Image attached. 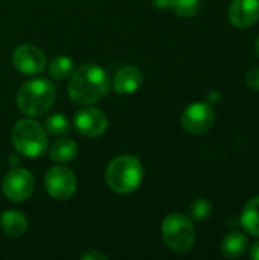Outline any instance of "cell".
I'll use <instances>...</instances> for the list:
<instances>
[{"instance_id":"6da1fadb","label":"cell","mask_w":259,"mask_h":260,"mask_svg":"<svg viewBox=\"0 0 259 260\" xmlns=\"http://www.w3.org/2000/svg\"><path fill=\"white\" fill-rule=\"evenodd\" d=\"M110 90L107 72L96 64H82L76 67L69 79L67 91L70 99L79 105H92L101 101Z\"/></svg>"},{"instance_id":"7a4b0ae2","label":"cell","mask_w":259,"mask_h":260,"mask_svg":"<svg viewBox=\"0 0 259 260\" xmlns=\"http://www.w3.org/2000/svg\"><path fill=\"white\" fill-rule=\"evenodd\" d=\"M55 98L56 91L53 84H50L47 79L37 78L21 84L17 91V105L21 113L37 117L46 114L52 108Z\"/></svg>"},{"instance_id":"3957f363","label":"cell","mask_w":259,"mask_h":260,"mask_svg":"<svg viewBox=\"0 0 259 260\" xmlns=\"http://www.w3.org/2000/svg\"><path fill=\"white\" fill-rule=\"evenodd\" d=\"M143 178V168L139 158L133 155H119L113 158L105 171L108 187L121 195L134 192Z\"/></svg>"},{"instance_id":"277c9868","label":"cell","mask_w":259,"mask_h":260,"mask_svg":"<svg viewBox=\"0 0 259 260\" xmlns=\"http://www.w3.org/2000/svg\"><path fill=\"white\" fill-rule=\"evenodd\" d=\"M11 140L15 151L29 158L43 155L49 146L44 126L34 119L18 120L12 128Z\"/></svg>"},{"instance_id":"5b68a950","label":"cell","mask_w":259,"mask_h":260,"mask_svg":"<svg viewBox=\"0 0 259 260\" xmlns=\"http://www.w3.org/2000/svg\"><path fill=\"white\" fill-rule=\"evenodd\" d=\"M162 238L166 247L179 254L188 253L195 244L194 222L188 215L171 213L162 222Z\"/></svg>"},{"instance_id":"8992f818","label":"cell","mask_w":259,"mask_h":260,"mask_svg":"<svg viewBox=\"0 0 259 260\" xmlns=\"http://www.w3.org/2000/svg\"><path fill=\"white\" fill-rule=\"evenodd\" d=\"M46 192L58 201H66L76 192V177L67 166L58 165L50 168L44 177Z\"/></svg>"},{"instance_id":"52a82bcc","label":"cell","mask_w":259,"mask_h":260,"mask_svg":"<svg viewBox=\"0 0 259 260\" xmlns=\"http://www.w3.org/2000/svg\"><path fill=\"white\" fill-rule=\"evenodd\" d=\"M35 180L27 169L12 168L2 181V190L9 201L23 203L34 193Z\"/></svg>"},{"instance_id":"ba28073f","label":"cell","mask_w":259,"mask_h":260,"mask_svg":"<svg viewBox=\"0 0 259 260\" xmlns=\"http://www.w3.org/2000/svg\"><path fill=\"white\" fill-rule=\"evenodd\" d=\"M215 122V111L209 102H194L182 113L180 123L189 134H205Z\"/></svg>"},{"instance_id":"9c48e42d","label":"cell","mask_w":259,"mask_h":260,"mask_svg":"<svg viewBox=\"0 0 259 260\" xmlns=\"http://www.w3.org/2000/svg\"><path fill=\"white\" fill-rule=\"evenodd\" d=\"M12 64L23 75H38L44 70L47 59L40 47L34 44H21L12 53Z\"/></svg>"},{"instance_id":"30bf717a","label":"cell","mask_w":259,"mask_h":260,"mask_svg":"<svg viewBox=\"0 0 259 260\" xmlns=\"http://www.w3.org/2000/svg\"><path fill=\"white\" fill-rule=\"evenodd\" d=\"M108 119L98 108H84L75 114V128L85 137H99L105 133Z\"/></svg>"},{"instance_id":"8fae6325","label":"cell","mask_w":259,"mask_h":260,"mask_svg":"<svg viewBox=\"0 0 259 260\" xmlns=\"http://www.w3.org/2000/svg\"><path fill=\"white\" fill-rule=\"evenodd\" d=\"M227 17L237 29L252 27L259 20V0H232Z\"/></svg>"},{"instance_id":"7c38bea8","label":"cell","mask_w":259,"mask_h":260,"mask_svg":"<svg viewBox=\"0 0 259 260\" xmlns=\"http://www.w3.org/2000/svg\"><path fill=\"white\" fill-rule=\"evenodd\" d=\"M142 81V72L136 66H127L116 73L113 79V88L119 94H133L140 88Z\"/></svg>"},{"instance_id":"4fadbf2b","label":"cell","mask_w":259,"mask_h":260,"mask_svg":"<svg viewBox=\"0 0 259 260\" xmlns=\"http://www.w3.org/2000/svg\"><path fill=\"white\" fill-rule=\"evenodd\" d=\"M249 250V238L241 232H231L221 241V253L226 259H240Z\"/></svg>"},{"instance_id":"5bb4252c","label":"cell","mask_w":259,"mask_h":260,"mask_svg":"<svg viewBox=\"0 0 259 260\" xmlns=\"http://www.w3.org/2000/svg\"><path fill=\"white\" fill-rule=\"evenodd\" d=\"M2 230L11 238H20L27 230V218L18 210H6L0 216Z\"/></svg>"},{"instance_id":"9a60e30c","label":"cell","mask_w":259,"mask_h":260,"mask_svg":"<svg viewBox=\"0 0 259 260\" xmlns=\"http://www.w3.org/2000/svg\"><path fill=\"white\" fill-rule=\"evenodd\" d=\"M240 224L247 235L259 238V195L246 203L240 216Z\"/></svg>"},{"instance_id":"2e32d148","label":"cell","mask_w":259,"mask_h":260,"mask_svg":"<svg viewBox=\"0 0 259 260\" xmlns=\"http://www.w3.org/2000/svg\"><path fill=\"white\" fill-rule=\"evenodd\" d=\"M153 3L160 9L169 8L179 17L188 18L197 14V11L200 9L202 0H153Z\"/></svg>"},{"instance_id":"e0dca14e","label":"cell","mask_w":259,"mask_h":260,"mask_svg":"<svg viewBox=\"0 0 259 260\" xmlns=\"http://www.w3.org/2000/svg\"><path fill=\"white\" fill-rule=\"evenodd\" d=\"M49 155L55 163H69L78 155V145L72 139H60L52 145Z\"/></svg>"},{"instance_id":"ac0fdd59","label":"cell","mask_w":259,"mask_h":260,"mask_svg":"<svg viewBox=\"0 0 259 260\" xmlns=\"http://www.w3.org/2000/svg\"><path fill=\"white\" fill-rule=\"evenodd\" d=\"M47 72H49V76L55 81L66 79L73 72V61H72V58H69L66 55H60L50 61Z\"/></svg>"},{"instance_id":"d6986e66","label":"cell","mask_w":259,"mask_h":260,"mask_svg":"<svg viewBox=\"0 0 259 260\" xmlns=\"http://www.w3.org/2000/svg\"><path fill=\"white\" fill-rule=\"evenodd\" d=\"M211 215H212V204L206 198H197L188 207V216L192 219V222H203L209 219Z\"/></svg>"},{"instance_id":"ffe728a7","label":"cell","mask_w":259,"mask_h":260,"mask_svg":"<svg viewBox=\"0 0 259 260\" xmlns=\"http://www.w3.org/2000/svg\"><path fill=\"white\" fill-rule=\"evenodd\" d=\"M46 129L56 137H64L72 131V125L66 116L56 113L46 119Z\"/></svg>"},{"instance_id":"44dd1931","label":"cell","mask_w":259,"mask_h":260,"mask_svg":"<svg viewBox=\"0 0 259 260\" xmlns=\"http://www.w3.org/2000/svg\"><path fill=\"white\" fill-rule=\"evenodd\" d=\"M246 85L250 90L259 91V67H253L246 73Z\"/></svg>"},{"instance_id":"7402d4cb","label":"cell","mask_w":259,"mask_h":260,"mask_svg":"<svg viewBox=\"0 0 259 260\" xmlns=\"http://www.w3.org/2000/svg\"><path fill=\"white\" fill-rule=\"evenodd\" d=\"M81 259L82 260H107L108 257L105 256V254H102V253H99V251H95V250H89V251H85L82 256H81Z\"/></svg>"},{"instance_id":"603a6c76","label":"cell","mask_w":259,"mask_h":260,"mask_svg":"<svg viewBox=\"0 0 259 260\" xmlns=\"http://www.w3.org/2000/svg\"><path fill=\"white\" fill-rule=\"evenodd\" d=\"M208 102L211 104V105H217V104H220L221 102V93L218 91V90H212L209 94H208Z\"/></svg>"},{"instance_id":"cb8c5ba5","label":"cell","mask_w":259,"mask_h":260,"mask_svg":"<svg viewBox=\"0 0 259 260\" xmlns=\"http://www.w3.org/2000/svg\"><path fill=\"white\" fill-rule=\"evenodd\" d=\"M249 256H250L253 260H259V241H256V242L250 247V250H249Z\"/></svg>"},{"instance_id":"d4e9b609","label":"cell","mask_w":259,"mask_h":260,"mask_svg":"<svg viewBox=\"0 0 259 260\" xmlns=\"http://www.w3.org/2000/svg\"><path fill=\"white\" fill-rule=\"evenodd\" d=\"M9 160H11V165H12V166H14V165L17 166V165L20 163V160H18L17 157H12V155H11V158H9Z\"/></svg>"},{"instance_id":"484cf974","label":"cell","mask_w":259,"mask_h":260,"mask_svg":"<svg viewBox=\"0 0 259 260\" xmlns=\"http://www.w3.org/2000/svg\"><path fill=\"white\" fill-rule=\"evenodd\" d=\"M255 52H256V55H258L259 58V35L258 38H256V41H255Z\"/></svg>"}]
</instances>
